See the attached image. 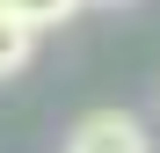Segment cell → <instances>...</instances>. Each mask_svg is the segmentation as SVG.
Returning a JSON list of instances; mask_svg holds the SVG:
<instances>
[{"label":"cell","mask_w":160,"mask_h":153,"mask_svg":"<svg viewBox=\"0 0 160 153\" xmlns=\"http://www.w3.org/2000/svg\"><path fill=\"white\" fill-rule=\"evenodd\" d=\"M29 51H37V29H29V22H15V15H0V80L29 66Z\"/></svg>","instance_id":"obj_2"},{"label":"cell","mask_w":160,"mask_h":153,"mask_svg":"<svg viewBox=\"0 0 160 153\" xmlns=\"http://www.w3.org/2000/svg\"><path fill=\"white\" fill-rule=\"evenodd\" d=\"M102 8H117V0H102Z\"/></svg>","instance_id":"obj_4"},{"label":"cell","mask_w":160,"mask_h":153,"mask_svg":"<svg viewBox=\"0 0 160 153\" xmlns=\"http://www.w3.org/2000/svg\"><path fill=\"white\" fill-rule=\"evenodd\" d=\"M66 153H146V131H138V117H124V110H88L73 124Z\"/></svg>","instance_id":"obj_1"},{"label":"cell","mask_w":160,"mask_h":153,"mask_svg":"<svg viewBox=\"0 0 160 153\" xmlns=\"http://www.w3.org/2000/svg\"><path fill=\"white\" fill-rule=\"evenodd\" d=\"M73 8H80V0H0V15L29 22V29H44V22H66Z\"/></svg>","instance_id":"obj_3"}]
</instances>
